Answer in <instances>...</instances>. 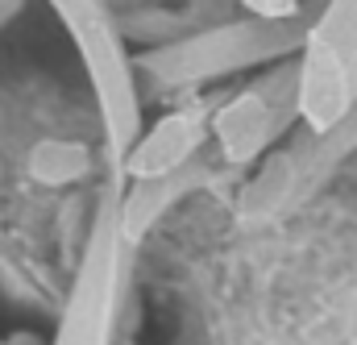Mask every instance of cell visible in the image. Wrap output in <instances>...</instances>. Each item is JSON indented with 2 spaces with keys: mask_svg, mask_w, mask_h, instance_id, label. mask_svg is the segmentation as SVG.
I'll list each match as a JSON object with an SVG mask.
<instances>
[{
  "mask_svg": "<svg viewBox=\"0 0 357 345\" xmlns=\"http://www.w3.org/2000/svg\"><path fill=\"white\" fill-rule=\"evenodd\" d=\"M357 71V0H337L324 17L303 71V108L316 125H333L341 104L349 100Z\"/></svg>",
  "mask_w": 357,
  "mask_h": 345,
  "instance_id": "6da1fadb",
  "label": "cell"
},
{
  "mask_svg": "<svg viewBox=\"0 0 357 345\" xmlns=\"http://www.w3.org/2000/svg\"><path fill=\"white\" fill-rule=\"evenodd\" d=\"M54 8L67 17V25L84 38L88 46V63H91V80L96 91L104 100V117H108V129L116 142H125L133 133V91H129V75H125V63L116 54V42L104 38L100 29V13L91 0H54Z\"/></svg>",
  "mask_w": 357,
  "mask_h": 345,
  "instance_id": "7a4b0ae2",
  "label": "cell"
},
{
  "mask_svg": "<svg viewBox=\"0 0 357 345\" xmlns=\"http://www.w3.org/2000/svg\"><path fill=\"white\" fill-rule=\"evenodd\" d=\"M112 279H116V250H112V237L100 233L88 262H84L79 287L71 295V308L63 316V333H59L54 345H104L108 342Z\"/></svg>",
  "mask_w": 357,
  "mask_h": 345,
  "instance_id": "3957f363",
  "label": "cell"
},
{
  "mask_svg": "<svg viewBox=\"0 0 357 345\" xmlns=\"http://www.w3.org/2000/svg\"><path fill=\"white\" fill-rule=\"evenodd\" d=\"M199 146V121L195 117H187V112H175V117H162L146 138H142V146L129 154V175L133 179H162V175H171Z\"/></svg>",
  "mask_w": 357,
  "mask_h": 345,
  "instance_id": "277c9868",
  "label": "cell"
},
{
  "mask_svg": "<svg viewBox=\"0 0 357 345\" xmlns=\"http://www.w3.org/2000/svg\"><path fill=\"white\" fill-rule=\"evenodd\" d=\"M216 129H220V142H225L229 159H250L270 133L266 104H262L258 96H241V100H233V104L220 112Z\"/></svg>",
  "mask_w": 357,
  "mask_h": 345,
  "instance_id": "5b68a950",
  "label": "cell"
},
{
  "mask_svg": "<svg viewBox=\"0 0 357 345\" xmlns=\"http://www.w3.org/2000/svg\"><path fill=\"white\" fill-rule=\"evenodd\" d=\"M84 167H88L84 146H59V142H50V146H38L33 150V175L46 179V183L75 179V175H84Z\"/></svg>",
  "mask_w": 357,
  "mask_h": 345,
  "instance_id": "8992f818",
  "label": "cell"
},
{
  "mask_svg": "<svg viewBox=\"0 0 357 345\" xmlns=\"http://www.w3.org/2000/svg\"><path fill=\"white\" fill-rule=\"evenodd\" d=\"M250 4H254V8H262V13H278V17H282V13H291V0H250Z\"/></svg>",
  "mask_w": 357,
  "mask_h": 345,
  "instance_id": "52a82bcc",
  "label": "cell"
},
{
  "mask_svg": "<svg viewBox=\"0 0 357 345\" xmlns=\"http://www.w3.org/2000/svg\"><path fill=\"white\" fill-rule=\"evenodd\" d=\"M8 345H42V342H38V337H13Z\"/></svg>",
  "mask_w": 357,
  "mask_h": 345,
  "instance_id": "ba28073f",
  "label": "cell"
},
{
  "mask_svg": "<svg viewBox=\"0 0 357 345\" xmlns=\"http://www.w3.org/2000/svg\"><path fill=\"white\" fill-rule=\"evenodd\" d=\"M0 345H8V342H0Z\"/></svg>",
  "mask_w": 357,
  "mask_h": 345,
  "instance_id": "9c48e42d",
  "label": "cell"
}]
</instances>
